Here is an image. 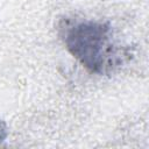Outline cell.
Instances as JSON below:
<instances>
[{"label": "cell", "instance_id": "cell-1", "mask_svg": "<svg viewBox=\"0 0 149 149\" xmlns=\"http://www.w3.org/2000/svg\"><path fill=\"white\" fill-rule=\"evenodd\" d=\"M65 44L90 71L104 73L115 64L116 52L111 28L93 21L76 22L66 28Z\"/></svg>", "mask_w": 149, "mask_h": 149}]
</instances>
